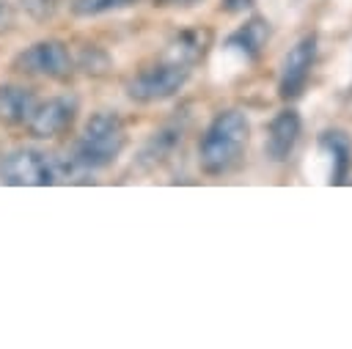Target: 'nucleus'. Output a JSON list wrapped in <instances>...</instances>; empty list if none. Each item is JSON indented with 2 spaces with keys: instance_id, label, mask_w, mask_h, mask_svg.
<instances>
[{
  "instance_id": "1",
  "label": "nucleus",
  "mask_w": 352,
  "mask_h": 349,
  "mask_svg": "<svg viewBox=\"0 0 352 349\" xmlns=\"http://www.w3.org/2000/svg\"><path fill=\"white\" fill-rule=\"evenodd\" d=\"M248 137H250V124H248V115L242 110L231 107V110L217 113L209 121V126L204 129L201 143H198L201 170L209 176L228 173L242 159Z\"/></svg>"
},
{
  "instance_id": "2",
  "label": "nucleus",
  "mask_w": 352,
  "mask_h": 349,
  "mask_svg": "<svg viewBox=\"0 0 352 349\" xmlns=\"http://www.w3.org/2000/svg\"><path fill=\"white\" fill-rule=\"evenodd\" d=\"M126 146L124 121L116 113H94L74 146V165L82 170H99L118 159Z\"/></svg>"
},
{
  "instance_id": "3",
  "label": "nucleus",
  "mask_w": 352,
  "mask_h": 349,
  "mask_svg": "<svg viewBox=\"0 0 352 349\" xmlns=\"http://www.w3.org/2000/svg\"><path fill=\"white\" fill-rule=\"evenodd\" d=\"M192 63L176 52H170L165 60L143 69L140 74H135L126 82V93L129 99L140 102V104H151V102H162L170 99L173 93H179L184 88V82L190 80V69Z\"/></svg>"
},
{
  "instance_id": "4",
  "label": "nucleus",
  "mask_w": 352,
  "mask_h": 349,
  "mask_svg": "<svg viewBox=\"0 0 352 349\" xmlns=\"http://www.w3.org/2000/svg\"><path fill=\"white\" fill-rule=\"evenodd\" d=\"M316 44H319L316 33H305L286 52V58L280 63V74H278V96L283 102H292L305 91L311 71H314V63H316V49H319Z\"/></svg>"
},
{
  "instance_id": "5",
  "label": "nucleus",
  "mask_w": 352,
  "mask_h": 349,
  "mask_svg": "<svg viewBox=\"0 0 352 349\" xmlns=\"http://www.w3.org/2000/svg\"><path fill=\"white\" fill-rule=\"evenodd\" d=\"M0 176L6 184H52L58 179V165L44 151L16 148L3 159Z\"/></svg>"
},
{
  "instance_id": "6",
  "label": "nucleus",
  "mask_w": 352,
  "mask_h": 349,
  "mask_svg": "<svg viewBox=\"0 0 352 349\" xmlns=\"http://www.w3.org/2000/svg\"><path fill=\"white\" fill-rule=\"evenodd\" d=\"M16 66L36 77L60 80V77H69L72 71V55L60 41H38L16 58Z\"/></svg>"
},
{
  "instance_id": "7",
  "label": "nucleus",
  "mask_w": 352,
  "mask_h": 349,
  "mask_svg": "<svg viewBox=\"0 0 352 349\" xmlns=\"http://www.w3.org/2000/svg\"><path fill=\"white\" fill-rule=\"evenodd\" d=\"M77 115V99L74 96H52L33 107L28 126L36 137H58L63 135Z\"/></svg>"
},
{
  "instance_id": "8",
  "label": "nucleus",
  "mask_w": 352,
  "mask_h": 349,
  "mask_svg": "<svg viewBox=\"0 0 352 349\" xmlns=\"http://www.w3.org/2000/svg\"><path fill=\"white\" fill-rule=\"evenodd\" d=\"M302 135V118L294 107H283L272 115L270 126H267V140H264V151L272 162H286Z\"/></svg>"
},
{
  "instance_id": "9",
  "label": "nucleus",
  "mask_w": 352,
  "mask_h": 349,
  "mask_svg": "<svg viewBox=\"0 0 352 349\" xmlns=\"http://www.w3.org/2000/svg\"><path fill=\"white\" fill-rule=\"evenodd\" d=\"M270 36H272L270 22H267L264 16H250L245 25H239V27L226 38L223 47H226L228 52H236L242 60H250V63H253V60L261 58V52H264Z\"/></svg>"
},
{
  "instance_id": "10",
  "label": "nucleus",
  "mask_w": 352,
  "mask_h": 349,
  "mask_svg": "<svg viewBox=\"0 0 352 349\" xmlns=\"http://www.w3.org/2000/svg\"><path fill=\"white\" fill-rule=\"evenodd\" d=\"M319 148L330 157V184H344L352 173V137L344 129L319 132Z\"/></svg>"
},
{
  "instance_id": "11",
  "label": "nucleus",
  "mask_w": 352,
  "mask_h": 349,
  "mask_svg": "<svg viewBox=\"0 0 352 349\" xmlns=\"http://www.w3.org/2000/svg\"><path fill=\"white\" fill-rule=\"evenodd\" d=\"M36 107V99L30 91L16 88V85H6L0 88V118L8 124H28L30 113Z\"/></svg>"
},
{
  "instance_id": "12",
  "label": "nucleus",
  "mask_w": 352,
  "mask_h": 349,
  "mask_svg": "<svg viewBox=\"0 0 352 349\" xmlns=\"http://www.w3.org/2000/svg\"><path fill=\"white\" fill-rule=\"evenodd\" d=\"M182 140V129L179 126H165V129H160V132H154V137L148 140V146H146V151H143V157L146 159H151V162H157V159H162L176 143Z\"/></svg>"
},
{
  "instance_id": "13",
  "label": "nucleus",
  "mask_w": 352,
  "mask_h": 349,
  "mask_svg": "<svg viewBox=\"0 0 352 349\" xmlns=\"http://www.w3.org/2000/svg\"><path fill=\"white\" fill-rule=\"evenodd\" d=\"M138 0H72V11L77 16H99V14H107V11H118V8H126Z\"/></svg>"
},
{
  "instance_id": "14",
  "label": "nucleus",
  "mask_w": 352,
  "mask_h": 349,
  "mask_svg": "<svg viewBox=\"0 0 352 349\" xmlns=\"http://www.w3.org/2000/svg\"><path fill=\"white\" fill-rule=\"evenodd\" d=\"M256 0H220V8L228 11V14H245L253 8Z\"/></svg>"
},
{
  "instance_id": "15",
  "label": "nucleus",
  "mask_w": 352,
  "mask_h": 349,
  "mask_svg": "<svg viewBox=\"0 0 352 349\" xmlns=\"http://www.w3.org/2000/svg\"><path fill=\"white\" fill-rule=\"evenodd\" d=\"M160 5H195V3H201V0H157Z\"/></svg>"
},
{
  "instance_id": "16",
  "label": "nucleus",
  "mask_w": 352,
  "mask_h": 349,
  "mask_svg": "<svg viewBox=\"0 0 352 349\" xmlns=\"http://www.w3.org/2000/svg\"><path fill=\"white\" fill-rule=\"evenodd\" d=\"M3 14H6V5H3V3H0V19H3Z\"/></svg>"
}]
</instances>
